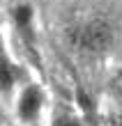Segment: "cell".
Segmentation results:
<instances>
[{
	"instance_id": "2",
	"label": "cell",
	"mask_w": 122,
	"mask_h": 126,
	"mask_svg": "<svg viewBox=\"0 0 122 126\" xmlns=\"http://www.w3.org/2000/svg\"><path fill=\"white\" fill-rule=\"evenodd\" d=\"M7 30L16 34V41L35 48L37 41V14L30 0H7L5 5Z\"/></svg>"
},
{
	"instance_id": "1",
	"label": "cell",
	"mask_w": 122,
	"mask_h": 126,
	"mask_svg": "<svg viewBox=\"0 0 122 126\" xmlns=\"http://www.w3.org/2000/svg\"><path fill=\"white\" fill-rule=\"evenodd\" d=\"M60 34L65 46L74 55L85 60H99L115 48L120 30L113 16L99 9H88L85 14H74L67 18L60 28Z\"/></svg>"
},
{
	"instance_id": "3",
	"label": "cell",
	"mask_w": 122,
	"mask_h": 126,
	"mask_svg": "<svg viewBox=\"0 0 122 126\" xmlns=\"http://www.w3.org/2000/svg\"><path fill=\"white\" fill-rule=\"evenodd\" d=\"M46 106V92L39 80H28V83L19 90L16 99L12 101L14 117L21 124H35L44 112Z\"/></svg>"
},
{
	"instance_id": "4",
	"label": "cell",
	"mask_w": 122,
	"mask_h": 126,
	"mask_svg": "<svg viewBox=\"0 0 122 126\" xmlns=\"http://www.w3.org/2000/svg\"><path fill=\"white\" fill-rule=\"evenodd\" d=\"M28 73L25 66L21 62L19 55H14V50L9 46V39L5 37V53H2V80H0V90H2V99L7 101V106H12L9 101L16 99L19 90L28 83Z\"/></svg>"
},
{
	"instance_id": "5",
	"label": "cell",
	"mask_w": 122,
	"mask_h": 126,
	"mask_svg": "<svg viewBox=\"0 0 122 126\" xmlns=\"http://www.w3.org/2000/svg\"><path fill=\"white\" fill-rule=\"evenodd\" d=\"M55 126H81V122L76 119L74 115H65V117H60L55 122Z\"/></svg>"
}]
</instances>
